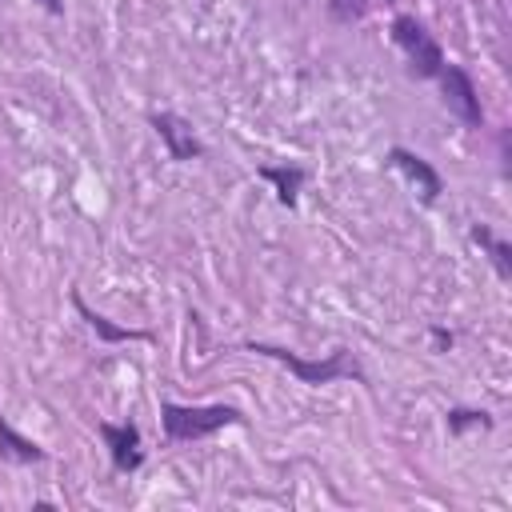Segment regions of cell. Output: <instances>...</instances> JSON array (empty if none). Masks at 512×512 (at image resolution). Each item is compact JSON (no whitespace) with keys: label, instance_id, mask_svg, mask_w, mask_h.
<instances>
[{"label":"cell","instance_id":"cell-1","mask_svg":"<svg viewBox=\"0 0 512 512\" xmlns=\"http://www.w3.org/2000/svg\"><path fill=\"white\" fill-rule=\"evenodd\" d=\"M160 420H164V432L172 440H200V436H212L216 428L224 424H240V408L232 404H204V408H184V404H164L160 408Z\"/></svg>","mask_w":512,"mask_h":512},{"label":"cell","instance_id":"cell-2","mask_svg":"<svg viewBox=\"0 0 512 512\" xmlns=\"http://www.w3.org/2000/svg\"><path fill=\"white\" fill-rule=\"evenodd\" d=\"M392 40H396L400 52L408 56L412 76H420V80L440 76V68H444V52H440V44L424 32V24H420L416 16H396V20H392Z\"/></svg>","mask_w":512,"mask_h":512},{"label":"cell","instance_id":"cell-3","mask_svg":"<svg viewBox=\"0 0 512 512\" xmlns=\"http://www.w3.org/2000/svg\"><path fill=\"white\" fill-rule=\"evenodd\" d=\"M248 352H260V356H272V360L288 364L304 384H328V380H340V376H356V380H360V368H356L344 352H332L328 360H300L296 352L272 348V344H248Z\"/></svg>","mask_w":512,"mask_h":512},{"label":"cell","instance_id":"cell-4","mask_svg":"<svg viewBox=\"0 0 512 512\" xmlns=\"http://www.w3.org/2000/svg\"><path fill=\"white\" fill-rule=\"evenodd\" d=\"M440 88H444V104L468 124V128H480L484 124V108H480V96L472 88V76L456 64H444L440 68Z\"/></svg>","mask_w":512,"mask_h":512},{"label":"cell","instance_id":"cell-5","mask_svg":"<svg viewBox=\"0 0 512 512\" xmlns=\"http://www.w3.org/2000/svg\"><path fill=\"white\" fill-rule=\"evenodd\" d=\"M152 128H156L160 140L168 144V156H172V160H192V156L204 152L200 140H196V132H192V124L180 120L176 112H156V116H152Z\"/></svg>","mask_w":512,"mask_h":512},{"label":"cell","instance_id":"cell-6","mask_svg":"<svg viewBox=\"0 0 512 512\" xmlns=\"http://www.w3.org/2000/svg\"><path fill=\"white\" fill-rule=\"evenodd\" d=\"M100 436L112 452L116 472H136L144 452H140V428L136 424H100Z\"/></svg>","mask_w":512,"mask_h":512},{"label":"cell","instance_id":"cell-7","mask_svg":"<svg viewBox=\"0 0 512 512\" xmlns=\"http://www.w3.org/2000/svg\"><path fill=\"white\" fill-rule=\"evenodd\" d=\"M388 160H392V168H396L428 204L440 196V176H436V168H432L428 160H420V156H412V152H404V148H392Z\"/></svg>","mask_w":512,"mask_h":512},{"label":"cell","instance_id":"cell-8","mask_svg":"<svg viewBox=\"0 0 512 512\" xmlns=\"http://www.w3.org/2000/svg\"><path fill=\"white\" fill-rule=\"evenodd\" d=\"M0 456H8V460H16V464H40V460H44V448L32 444V440H24V436L0 416Z\"/></svg>","mask_w":512,"mask_h":512},{"label":"cell","instance_id":"cell-9","mask_svg":"<svg viewBox=\"0 0 512 512\" xmlns=\"http://www.w3.org/2000/svg\"><path fill=\"white\" fill-rule=\"evenodd\" d=\"M472 240H476V244H484V248L492 252V264H496L500 280H512V244H508V240H500V236H492L484 224H480V228H472Z\"/></svg>","mask_w":512,"mask_h":512},{"label":"cell","instance_id":"cell-10","mask_svg":"<svg viewBox=\"0 0 512 512\" xmlns=\"http://www.w3.org/2000/svg\"><path fill=\"white\" fill-rule=\"evenodd\" d=\"M260 176L276 184V196H280V204H288V208L296 204V188H300V180H304V172H300V168H264Z\"/></svg>","mask_w":512,"mask_h":512},{"label":"cell","instance_id":"cell-11","mask_svg":"<svg viewBox=\"0 0 512 512\" xmlns=\"http://www.w3.org/2000/svg\"><path fill=\"white\" fill-rule=\"evenodd\" d=\"M76 308H80V312H84V320H88V324H92V328H96L104 340H112V344H116V340H144V332H132V328H116V324H108L104 316H96V312H92V308H88L80 296H76Z\"/></svg>","mask_w":512,"mask_h":512},{"label":"cell","instance_id":"cell-12","mask_svg":"<svg viewBox=\"0 0 512 512\" xmlns=\"http://www.w3.org/2000/svg\"><path fill=\"white\" fill-rule=\"evenodd\" d=\"M468 424H480V428H488L492 420H488L484 412H464V408H456V412H448V428H452V432H464Z\"/></svg>","mask_w":512,"mask_h":512},{"label":"cell","instance_id":"cell-13","mask_svg":"<svg viewBox=\"0 0 512 512\" xmlns=\"http://www.w3.org/2000/svg\"><path fill=\"white\" fill-rule=\"evenodd\" d=\"M332 12L340 20H360L364 16V0H332Z\"/></svg>","mask_w":512,"mask_h":512},{"label":"cell","instance_id":"cell-14","mask_svg":"<svg viewBox=\"0 0 512 512\" xmlns=\"http://www.w3.org/2000/svg\"><path fill=\"white\" fill-rule=\"evenodd\" d=\"M40 4H44L48 12H64V4H60V0H40Z\"/></svg>","mask_w":512,"mask_h":512}]
</instances>
